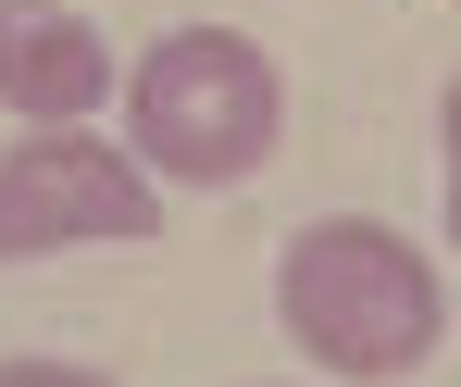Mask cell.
Listing matches in <instances>:
<instances>
[{"label": "cell", "instance_id": "cell-6", "mask_svg": "<svg viewBox=\"0 0 461 387\" xmlns=\"http://www.w3.org/2000/svg\"><path fill=\"white\" fill-rule=\"evenodd\" d=\"M437 151L461 162V76H449V100H437Z\"/></svg>", "mask_w": 461, "mask_h": 387}, {"label": "cell", "instance_id": "cell-1", "mask_svg": "<svg viewBox=\"0 0 461 387\" xmlns=\"http://www.w3.org/2000/svg\"><path fill=\"white\" fill-rule=\"evenodd\" d=\"M275 325L300 337L324 375L386 387V375H424V363H437L449 288H437V263H424L399 226L324 213V226H300L287 250H275Z\"/></svg>", "mask_w": 461, "mask_h": 387}, {"label": "cell", "instance_id": "cell-3", "mask_svg": "<svg viewBox=\"0 0 461 387\" xmlns=\"http://www.w3.org/2000/svg\"><path fill=\"white\" fill-rule=\"evenodd\" d=\"M162 175L87 125H25L0 151V263H50V250H100V237H162Z\"/></svg>", "mask_w": 461, "mask_h": 387}, {"label": "cell", "instance_id": "cell-5", "mask_svg": "<svg viewBox=\"0 0 461 387\" xmlns=\"http://www.w3.org/2000/svg\"><path fill=\"white\" fill-rule=\"evenodd\" d=\"M0 387H113V375H100V363H38V350H13Z\"/></svg>", "mask_w": 461, "mask_h": 387}, {"label": "cell", "instance_id": "cell-7", "mask_svg": "<svg viewBox=\"0 0 461 387\" xmlns=\"http://www.w3.org/2000/svg\"><path fill=\"white\" fill-rule=\"evenodd\" d=\"M449 250H461V162H449Z\"/></svg>", "mask_w": 461, "mask_h": 387}, {"label": "cell", "instance_id": "cell-4", "mask_svg": "<svg viewBox=\"0 0 461 387\" xmlns=\"http://www.w3.org/2000/svg\"><path fill=\"white\" fill-rule=\"evenodd\" d=\"M113 100V38L76 0H0V113L25 125H87Z\"/></svg>", "mask_w": 461, "mask_h": 387}, {"label": "cell", "instance_id": "cell-2", "mask_svg": "<svg viewBox=\"0 0 461 387\" xmlns=\"http://www.w3.org/2000/svg\"><path fill=\"white\" fill-rule=\"evenodd\" d=\"M287 138V76L262 38L237 25H175L138 51V88H125V151L150 162L162 188H237L262 175Z\"/></svg>", "mask_w": 461, "mask_h": 387}]
</instances>
